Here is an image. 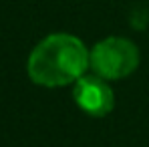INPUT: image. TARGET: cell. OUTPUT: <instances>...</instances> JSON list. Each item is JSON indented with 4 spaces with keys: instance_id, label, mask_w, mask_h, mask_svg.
Segmentation results:
<instances>
[{
    "instance_id": "obj_1",
    "label": "cell",
    "mask_w": 149,
    "mask_h": 147,
    "mask_svg": "<svg viewBox=\"0 0 149 147\" xmlns=\"http://www.w3.org/2000/svg\"><path fill=\"white\" fill-rule=\"evenodd\" d=\"M89 52L85 42L74 34H49L32 49L26 71L30 81L40 87L54 89L74 85L87 69H91Z\"/></svg>"
},
{
    "instance_id": "obj_2",
    "label": "cell",
    "mask_w": 149,
    "mask_h": 147,
    "mask_svg": "<svg viewBox=\"0 0 149 147\" xmlns=\"http://www.w3.org/2000/svg\"><path fill=\"white\" fill-rule=\"evenodd\" d=\"M89 61L95 75L107 81H117L129 77L139 67V50L129 38L107 36L91 49Z\"/></svg>"
},
{
    "instance_id": "obj_3",
    "label": "cell",
    "mask_w": 149,
    "mask_h": 147,
    "mask_svg": "<svg viewBox=\"0 0 149 147\" xmlns=\"http://www.w3.org/2000/svg\"><path fill=\"white\" fill-rule=\"evenodd\" d=\"M73 97L77 107L91 115V117H105L115 107V95L107 79L99 75H83L73 85Z\"/></svg>"
}]
</instances>
